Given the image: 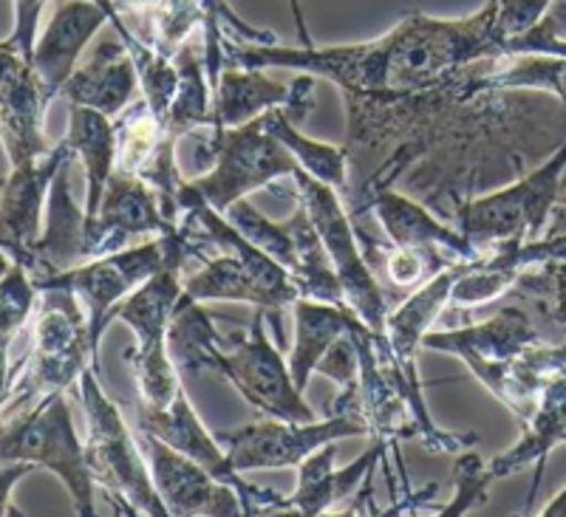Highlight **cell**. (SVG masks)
Masks as SVG:
<instances>
[{
    "instance_id": "21",
    "label": "cell",
    "mask_w": 566,
    "mask_h": 517,
    "mask_svg": "<svg viewBox=\"0 0 566 517\" xmlns=\"http://www.w3.org/2000/svg\"><path fill=\"white\" fill-rule=\"evenodd\" d=\"M111 23H123L136 40L161 57L176 60L187 34L207 27L199 0H97Z\"/></svg>"
},
{
    "instance_id": "4",
    "label": "cell",
    "mask_w": 566,
    "mask_h": 517,
    "mask_svg": "<svg viewBox=\"0 0 566 517\" xmlns=\"http://www.w3.org/2000/svg\"><path fill=\"white\" fill-rule=\"evenodd\" d=\"M91 331L83 303L69 288H43L38 303L34 348L7 373L3 419L74 384L88 368Z\"/></svg>"
},
{
    "instance_id": "31",
    "label": "cell",
    "mask_w": 566,
    "mask_h": 517,
    "mask_svg": "<svg viewBox=\"0 0 566 517\" xmlns=\"http://www.w3.org/2000/svg\"><path fill=\"white\" fill-rule=\"evenodd\" d=\"M453 484H457V495L448 506H431L428 511H439V515H468L473 506L488 500L490 475L488 466L482 464L476 453H462L453 464Z\"/></svg>"
},
{
    "instance_id": "7",
    "label": "cell",
    "mask_w": 566,
    "mask_h": 517,
    "mask_svg": "<svg viewBox=\"0 0 566 517\" xmlns=\"http://www.w3.org/2000/svg\"><path fill=\"white\" fill-rule=\"evenodd\" d=\"M210 130L212 139L207 141V150L212 154V170L190 184L221 215L250 192L277 179H292L301 167L290 147L272 134L264 114L241 128Z\"/></svg>"
},
{
    "instance_id": "24",
    "label": "cell",
    "mask_w": 566,
    "mask_h": 517,
    "mask_svg": "<svg viewBox=\"0 0 566 517\" xmlns=\"http://www.w3.org/2000/svg\"><path fill=\"white\" fill-rule=\"evenodd\" d=\"M462 268L464 266H451L439 272L433 281H428L419 292H413L397 312L388 314L386 342L391 348L394 362L399 365V371L406 373V377L419 379L413 359H417V351L422 348L424 334L431 331L433 319L451 303L453 283L462 275Z\"/></svg>"
},
{
    "instance_id": "14",
    "label": "cell",
    "mask_w": 566,
    "mask_h": 517,
    "mask_svg": "<svg viewBox=\"0 0 566 517\" xmlns=\"http://www.w3.org/2000/svg\"><path fill=\"white\" fill-rule=\"evenodd\" d=\"M366 204L371 207L377 224L382 226L394 250H406L424 257L437 272L451 266H470L484 257L462 232L439 224L431 212L408 196L380 187V190L368 192Z\"/></svg>"
},
{
    "instance_id": "34",
    "label": "cell",
    "mask_w": 566,
    "mask_h": 517,
    "mask_svg": "<svg viewBox=\"0 0 566 517\" xmlns=\"http://www.w3.org/2000/svg\"><path fill=\"white\" fill-rule=\"evenodd\" d=\"M541 515H547V517H566V489L558 492L553 500H549L547 506H544V511Z\"/></svg>"
},
{
    "instance_id": "23",
    "label": "cell",
    "mask_w": 566,
    "mask_h": 517,
    "mask_svg": "<svg viewBox=\"0 0 566 517\" xmlns=\"http://www.w3.org/2000/svg\"><path fill=\"white\" fill-rule=\"evenodd\" d=\"M388 447L374 441V447L366 455H360L357 461H352L348 466H343L340 473H335V455L337 447L335 441L332 444H323L317 447L310 458L297 466V489L292 495H286L290 500V511H301L306 517L326 515L332 511V506L348 500L354 495V489L363 484L374 466L386 458Z\"/></svg>"
},
{
    "instance_id": "5",
    "label": "cell",
    "mask_w": 566,
    "mask_h": 517,
    "mask_svg": "<svg viewBox=\"0 0 566 517\" xmlns=\"http://www.w3.org/2000/svg\"><path fill=\"white\" fill-rule=\"evenodd\" d=\"M80 402L88 422V439H85L88 466L116 511L150 517L170 515L156 489L139 439L128 430L123 410L105 393L99 373L91 365L80 377Z\"/></svg>"
},
{
    "instance_id": "32",
    "label": "cell",
    "mask_w": 566,
    "mask_h": 517,
    "mask_svg": "<svg viewBox=\"0 0 566 517\" xmlns=\"http://www.w3.org/2000/svg\"><path fill=\"white\" fill-rule=\"evenodd\" d=\"M45 0H14V29L0 52L18 54L20 60L32 63L34 49H38V27H40V14H43Z\"/></svg>"
},
{
    "instance_id": "6",
    "label": "cell",
    "mask_w": 566,
    "mask_h": 517,
    "mask_svg": "<svg viewBox=\"0 0 566 517\" xmlns=\"http://www.w3.org/2000/svg\"><path fill=\"white\" fill-rule=\"evenodd\" d=\"M0 461L45 466L63 481L80 517L97 515L94 506L97 481L91 473L85 444L74 430L65 390L40 399L32 410H20L12 419H3Z\"/></svg>"
},
{
    "instance_id": "1",
    "label": "cell",
    "mask_w": 566,
    "mask_h": 517,
    "mask_svg": "<svg viewBox=\"0 0 566 517\" xmlns=\"http://www.w3.org/2000/svg\"><path fill=\"white\" fill-rule=\"evenodd\" d=\"M515 54L566 57V32L553 14L524 38H510L495 0L457 20L411 12L388 34L352 45H230L224 68H295L335 83L348 108H388L417 99L453 105V91L470 65Z\"/></svg>"
},
{
    "instance_id": "18",
    "label": "cell",
    "mask_w": 566,
    "mask_h": 517,
    "mask_svg": "<svg viewBox=\"0 0 566 517\" xmlns=\"http://www.w3.org/2000/svg\"><path fill=\"white\" fill-rule=\"evenodd\" d=\"M0 116H3V141L12 167L34 165L45 150V114L52 99L43 94L32 63L18 54L0 52Z\"/></svg>"
},
{
    "instance_id": "28",
    "label": "cell",
    "mask_w": 566,
    "mask_h": 517,
    "mask_svg": "<svg viewBox=\"0 0 566 517\" xmlns=\"http://www.w3.org/2000/svg\"><path fill=\"white\" fill-rule=\"evenodd\" d=\"M241 235L250 243H255L258 250L266 252L275 263H281L290 275H295L297 268V235H295V221L292 215L286 221H270L266 215L255 210L247 199L235 201L230 210L224 212Z\"/></svg>"
},
{
    "instance_id": "12",
    "label": "cell",
    "mask_w": 566,
    "mask_h": 517,
    "mask_svg": "<svg viewBox=\"0 0 566 517\" xmlns=\"http://www.w3.org/2000/svg\"><path fill=\"white\" fill-rule=\"evenodd\" d=\"M136 428L154 433L156 439H161L174 450L199 461L212 478H219L221 484H230L232 489H239L241 504H244V515H275V511H290L286 495L250 484V481L241 478V473L232 469L224 447H221L219 439L207 433L205 424L199 422V415H196L193 404H190L185 390L176 393V399L168 408L154 410L136 402Z\"/></svg>"
},
{
    "instance_id": "27",
    "label": "cell",
    "mask_w": 566,
    "mask_h": 517,
    "mask_svg": "<svg viewBox=\"0 0 566 517\" xmlns=\"http://www.w3.org/2000/svg\"><path fill=\"white\" fill-rule=\"evenodd\" d=\"M264 116L266 122H270L272 134L295 154L301 170L315 176L323 184L340 190L343 196L352 192V187H348V147L306 139V136L295 128V122L290 119V114L283 108H270Z\"/></svg>"
},
{
    "instance_id": "35",
    "label": "cell",
    "mask_w": 566,
    "mask_h": 517,
    "mask_svg": "<svg viewBox=\"0 0 566 517\" xmlns=\"http://www.w3.org/2000/svg\"><path fill=\"white\" fill-rule=\"evenodd\" d=\"M549 238H566V207L558 212V221H555L553 235H549Z\"/></svg>"
},
{
    "instance_id": "17",
    "label": "cell",
    "mask_w": 566,
    "mask_h": 517,
    "mask_svg": "<svg viewBox=\"0 0 566 517\" xmlns=\"http://www.w3.org/2000/svg\"><path fill=\"white\" fill-rule=\"evenodd\" d=\"M174 230L176 224H170L161 212L154 187L145 184L136 176L114 170L108 187H105L97 224L85 241V263L128 250L130 238L150 235V232L168 235Z\"/></svg>"
},
{
    "instance_id": "13",
    "label": "cell",
    "mask_w": 566,
    "mask_h": 517,
    "mask_svg": "<svg viewBox=\"0 0 566 517\" xmlns=\"http://www.w3.org/2000/svg\"><path fill=\"white\" fill-rule=\"evenodd\" d=\"M136 439H139V447L145 458H148L156 489H159L170 515H244L239 489H232L230 484H221L219 478H212L199 461L174 450L170 444L156 439L154 433H148V430L136 428Z\"/></svg>"
},
{
    "instance_id": "29",
    "label": "cell",
    "mask_w": 566,
    "mask_h": 517,
    "mask_svg": "<svg viewBox=\"0 0 566 517\" xmlns=\"http://www.w3.org/2000/svg\"><path fill=\"white\" fill-rule=\"evenodd\" d=\"M201 9L207 14L205 27V71L207 80H210V88L216 91L219 85L221 71H224V43H227V27L232 29V34H239L241 40H247L250 45H272L277 43V38L264 29L247 27L239 14L232 12L230 3L224 0H199Z\"/></svg>"
},
{
    "instance_id": "33",
    "label": "cell",
    "mask_w": 566,
    "mask_h": 517,
    "mask_svg": "<svg viewBox=\"0 0 566 517\" xmlns=\"http://www.w3.org/2000/svg\"><path fill=\"white\" fill-rule=\"evenodd\" d=\"M354 328L346 334V337H340L332 348H328L326 357L321 359V365H317V371H315L332 379L337 388L357 384V377H360V357H357V345H354Z\"/></svg>"
},
{
    "instance_id": "10",
    "label": "cell",
    "mask_w": 566,
    "mask_h": 517,
    "mask_svg": "<svg viewBox=\"0 0 566 517\" xmlns=\"http://www.w3.org/2000/svg\"><path fill=\"white\" fill-rule=\"evenodd\" d=\"M168 261V238L159 235L156 241L142 243V246H128L114 255L97 257V261L80 263V266L60 272L54 277L38 281V292L43 288H69L88 314V331H91V368L103 373V359H99V345H103L105 328L111 326L116 308L128 300L130 294L148 283Z\"/></svg>"
},
{
    "instance_id": "15",
    "label": "cell",
    "mask_w": 566,
    "mask_h": 517,
    "mask_svg": "<svg viewBox=\"0 0 566 517\" xmlns=\"http://www.w3.org/2000/svg\"><path fill=\"white\" fill-rule=\"evenodd\" d=\"M270 108H283L295 125L310 119L315 110V77L301 74L290 85L275 83L261 68L221 71L216 94H212L210 128H241Z\"/></svg>"
},
{
    "instance_id": "22",
    "label": "cell",
    "mask_w": 566,
    "mask_h": 517,
    "mask_svg": "<svg viewBox=\"0 0 566 517\" xmlns=\"http://www.w3.org/2000/svg\"><path fill=\"white\" fill-rule=\"evenodd\" d=\"M139 88V74L130 60L123 40H108L99 43L94 57L80 65L63 85V96L71 105H83L116 119L125 108L134 105V96Z\"/></svg>"
},
{
    "instance_id": "36",
    "label": "cell",
    "mask_w": 566,
    "mask_h": 517,
    "mask_svg": "<svg viewBox=\"0 0 566 517\" xmlns=\"http://www.w3.org/2000/svg\"><path fill=\"white\" fill-rule=\"evenodd\" d=\"M553 14L566 27V0H553Z\"/></svg>"
},
{
    "instance_id": "9",
    "label": "cell",
    "mask_w": 566,
    "mask_h": 517,
    "mask_svg": "<svg viewBox=\"0 0 566 517\" xmlns=\"http://www.w3.org/2000/svg\"><path fill=\"white\" fill-rule=\"evenodd\" d=\"M295 192L297 199L310 210L312 224H315L317 235H321L323 246L328 252V261L335 266V275L340 281L343 297H346L348 308L371 328L374 334L386 337V319H388V300L382 292L377 272L371 268L368 257L363 255L354 226L348 221L346 210H343L340 199H337L335 187L323 184L315 176L297 167L295 176Z\"/></svg>"
},
{
    "instance_id": "3",
    "label": "cell",
    "mask_w": 566,
    "mask_h": 517,
    "mask_svg": "<svg viewBox=\"0 0 566 517\" xmlns=\"http://www.w3.org/2000/svg\"><path fill=\"white\" fill-rule=\"evenodd\" d=\"M165 238H168L165 266L148 283H142L114 314L134 331L136 345L134 351H128V362L139 384V404L154 410L168 408L181 390L179 371L170 357V326H174L181 288H185L181 268L187 261H193L190 241L181 226H176Z\"/></svg>"
},
{
    "instance_id": "30",
    "label": "cell",
    "mask_w": 566,
    "mask_h": 517,
    "mask_svg": "<svg viewBox=\"0 0 566 517\" xmlns=\"http://www.w3.org/2000/svg\"><path fill=\"white\" fill-rule=\"evenodd\" d=\"M38 286H34L32 275L20 263L7 261V275H3V283H0V306H3V348H12L14 334L23 331L27 326L29 314L38 306Z\"/></svg>"
},
{
    "instance_id": "26",
    "label": "cell",
    "mask_w": 566,
    "mask_h": 517,
    "mask_svg": "<svg viewBox=\"0 0 566 517\" xmlns=\"http://www.w3.org/2000/svg\"><path fill=\"white\" fill-rule=\"evenodd\" d=\"M292 314H295V345L290 354V371L297 388L306 390L328 348L340 337H346L360 323V317L348 306L306 300V297L292 306Z\"/></svg>"
},
{
    "instance_id": "16",
    "label": "cell",
    "mask_w": 566,
    "mask_h": 517,
    "mask_svg": "<svg viewBox=\"0 0 566 517\" xmlns=\"http://www.w3.org/2000/svg\"><path fill=\"white\" fill-rule=\"evenodd\" d=\"M74 159H77L74 147L69 139H63L34 165L12 167L3 187V204H0V243H3L7 261L20 263V266L27 263L43 230L45 190H52L57 172Z\"/></svg>"
},
{
    "instance_id": "19",
    "label": "cell",
    "mask_w": 566,
    "mask_h": 517,
    "mask_svg": "<svg viewBox=\"0 0 566 517\" xmlns=\"http://www.w3.org/2000/svg\"><path fill=\"white\" fill-rule=\"evenodd\" d=\"M108 20V12L99 7L97 0H60L52 14V23L38 40L32 57L38 83L49 99L63 94V85L77 71L74 65H77L83 49Z\"/></svg>"
},
{
    "instance_id": "2",
    "label": "cell",
    "mask_w": 566,
    "mask_h": 517,
    "mask_svg": "<svg viewBox=\"0 0 566 517\" xmlns=\"http://www.w3.org/2000/svg\"><path fill=\"white\" fill-rule=\"evenodd\" d=\"M266 314L258 308L250 326L221 334L201 306H179L170 326V357L181 371L227 379L266 419L315 422V410L292 379L290 362H283L281 345L266 337Z\"/></svg>"
},
{
    "instance_id": "8",
    "label": "cell",
    "mask_w": 566,
    "mask_h": 517,
    "mask_svg": "<svg viewBox=\"0 0 566 517\" xmlns=\"http://www.w3.org/2000/svg\"><path fill=\"white\" fill-rule=\"evenodd\" d=\"M566 170V141L544 167L484 199L470 201L457 212V226L479 252H490L507 243L535 241L547 224L560 192Z\"/></svg>"
},
{
    "instance_id": "11",
    "label": "cell",
    "mask_w": 566,
    "mask_h": 517,
    "mask_svg": "<svg viewBox=\"0 0 566 517\" xmlns=\"http://www.w3.org/2000/svg\"><path fill=\"white\" fill-rule=\"evenodd\" d=\"M368 422L354 413H326L321 422H283L266 419L252 422L239 430L219 433V444L224 447L235 473L252 469H283V466H301L317 447L340 439L366 435Z\"/></svg>"
},
{
    "instance_id": "20",
    "label": "cell",
    "mask_w": 566,
    "mask_h": 517,
    "mask_svg": "<svg viewBox=\"0 0 566 517\" xmlns=\"http://www.w3.org/2000/svg\"><path fill=\"white\" fill-rule=\"evenodd\" d=\"M71 161L57 172L52 190H49V218H45V235L29 252L27 268L32 281H45L60 272L85 263V207L74 204L69 187Z\"/></svg>"
},
{
    "instance_id": "25",
    "label": "cell",
    "mask_w": 566,
    "mask_h": 517,
    "mask_svg": "<svg viewBox=\"0 0 566 517\" xmlns=\"http://www.w3.org/2000/svg\"><path fill=\"white\" fill-rule=\"evenodd\" d=\"M65 139L71 141L77 159L85 165V179H88V196H85V241H88V232L97 224L99 207H103L105 187L116 170L114 122L94 108L71 105Z\"/></svg>"
}]
</instances>
